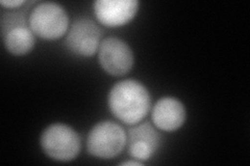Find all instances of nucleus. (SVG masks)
<instances>
[{
    "label": "nucleus",
    "instance_id": "nucleus-1",
    "mask_svg": "<svg viewBox=\"0 0 250 166\" xmlns=\"http://www.w3.org/2000/svg\"><path fill=\"white\" fill-rule=\"evenodd\" d=\"M108 106L119 121L134 126L142 122L149 112L150 94L142 83L127 79L113 86L108 94Z\"/></svg>",
    "mask_w": 250,
    "mask_h": 166
},
{
    "label": "nucleus",
    "instance_id": "nucleus-2",
    "mask_svg": "<svg viewBox=\"0 0 250 166\" xmlns=\"http://www.w3.org/2000/svg\"><path fill=\"white\" fill-rule=\"evenodd\" d=\"M127 142V134L119 124L101 122L93 127L87 139L88 152L100 159L118 156Z\"/></svg>",
    "mask_w": 250,
    "mask_h": 166
},
{
    "label": "nucleus",
    "instance_id": "nucleus-3",
    "mask_svg": "<svg viewBox=\"0 0 250 166\" xmlns=\"http://www.w3.org/2000/svg\"><path fill=\"white\" fill-rule=\"evenodd\" d=\"M44 153L57 161H71L81 152V138L67 125L53 124L47 127L41 136Z\"/></svg>",
    "mask_w": 250,
    "mask_h": 166
},
{
    "label": "nucleus",
    "instance_id": "nucleus-4",
    "mask_svg": "<svg viewBox=\"0 0 250 166\" xmlns=\"http://www.w3.org/2000/svg\"><path fill=\"white\" fill-rule=\"evenodd\" d=\"M33 33L45 39H57L65 36L69 27L68 14L56 2L38 4L28 18Z\"/></svg>",
    "mask_w": 250,
    "mask_h": 166
},
{
    "label": "nucleus",
    "instance_id": "nucleus-5",
    "mask_svg": "<svg viewBox=\"0 0 250 166\" xmlns=\"http://www.w3.org/2000/svg\"><path fill=\"white\" fill-rule=\"evenodd\" d=\"M99 62L112 76L127 74L134 66V53L130 47L118 37H107L99 46Z\"/></svg>",
    "mask_w": 250,
    "mask_h": 166
},
{
    "label": "nucleus",
    "instance_id": "nucleus-6",
    "mask_svg": "<svg viewBox=\"0 0 250 166\" xmlns=\"http://www.w3.org/2000/svg\"><path fill=\"white\" fill-rule=\"evenodd\" d=\"M101 30L95 22L88 18L77 19L70 28L66 38L68 49L80 56L89 57L99 49Z\"/></svg>",
    "mask_w": 250,
    "mask_h": 166
},
{
    "label": "nucleus",
    "instance_id": "nucleus-7",
    "mask_svg": "<svg viewBox=\"0 0 250 166\" xmlns=\"http://www.w3.org/2000/svg\"><path fill=\"white\" fill-rule=\"evenodd\" d=\"M126 144L129 155L138 161L145 162L159 149L161 135L148 122L139 123L128 129Z\"/></svg>",
    "mask_w": 250,
    "mask_h": 166
},
{
    "label": "nucleus",
    "instance_id": "nucleus-8",
    "mask_svg": "<svg viewBox=\"0 0 250 166\" xmlns=\"http://www.w3.org/2000/svg\"><path fill=\"white\" fill-rule=\"evenodd\" d=\"M139 10L137 0H98L94 3L97 20L107 27H119L127 24Z\"/></svg>",
    "mask_w": 250,
    "mask_h": 166
},
{
    "label": "nucleus",
    "instance_id": "nucleus-9",
    "mask_svg": "<svg viewBox=\"0 0 250 166\" xmlns=\"http://www.w3.org/2000/svg\"><path fill=\"white\" fill-rule=\"evenodd\" d=\"M152 122L156 128L172 132L179 129L186 121V108L183 103L172 97L162 98L156 102L152 112Z\"/></svg>",
    "mask_w": 250,
    "mask_h": 166
},
{
    "label": "nucleus",
    "instance_id": "nucleus-10",
    "mask_svg": "<svg viewBox=\"0 0 250 166\" xmlns=\"http://www.w3.org/2000/svg\"><path fill=\"white\" fill-rule=\"evenodd\" d=\"M2 37L6 50L17 56L27 54L35 46L34 33L27 25L7 29L2 33Z\"/></svg>",
    "mask_w": 250,
    "mask_h": 166
},
{
    "label": "nucleus",
    "instance_id": "nucleus-11",
    "mask_svg": "<svg viewBox=\"0 0 250 166\" xmlns=\"http://www.w3.org/2000/svg\"><path fill=\"white\" fill-rule=\"evenodd\" d=\"M25 3V1H23V0H2V1H0V4L3 5L6 9H18L19 6L23 5Z\"/></svg>",
    "mask_w": 250,
    "mask_h": 166
},
{
    "label": "nucleus",
    "instance_id": "nucleus-12",
    "mask_svg": "<svg viewBox=\"0 0 250 166\" xmlns=\"http://www.w3.org/2000/svg\"><path fill=\"white\" fill-rule=\"evenodd\" d=\"M120 165H124V166H127V165H143V162L136 161V160H130V161H124V162L120 163Z\"/></svg>",
    "mask_w": 250,
    "mask_h": 166
}]
</instances>
